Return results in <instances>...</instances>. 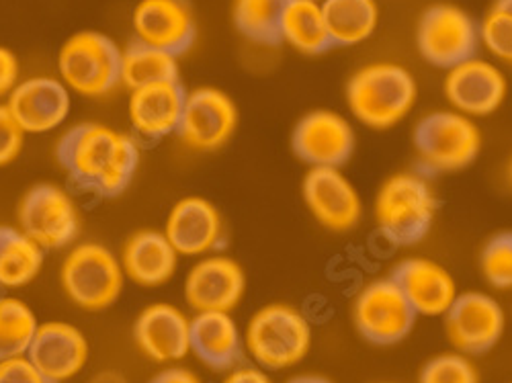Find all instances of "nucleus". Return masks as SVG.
Instances as JSON below:
<instances>
[{"label": "nucleus", "instance_id": "1", "mask_svg": "<svg viewBox=\"0 0 512 383\" xmlns=\"http://www.w3.org/2000/svg\"><path fill=\"white\" fill-rule=\"evenodd\" d=\"M66 175L99 197H117L134 181L140 166L138 142L97 121L76 123L56 144Z\"/></svg>", "mask_w": 512, "mask_h": 383}, {"label": "nucleus", "instance_id": "2", "mask_svg": "<svg viewBox=\"0 0 512 383\" xmlns=\"http://www.w3.org/2000/svg\"><path fill=\"white\" fill-rule=\"evenodd\" d=\"M418 101V84L410 70L396 62H373L347 82L351 115L369 130L386 132L402 123Z\"/></svg>", "mask_w": 512, "mask_h": 383}, {"label": "nucleus", "instance_id": "3", "mask_svg": "<svg viewBox=\"0 0 512 383\" xmlns=\"http://www.w3.org/2000/svg\"><path fill=\"white\" fill-rule=\"evenodd\" d=\"M437 197L431 183L416 173H396L383 181L373 201L379 234L398 248L418 244L431 232Z\"/></svg>", "mask_w": 512, "mask_h": 383}, {"label": "nucleus", "instance_id": "4", "mask_svg": "<svg viewBox=\"0 0 512 383\" xmlns=\"http://www.w3.org/2000/svg\"><path fill=\"white\" fill-rule=\"evenodd\" d=\"M244 347L265 371L291 369L312 349V324L289 304L263 306L246 324Z\"/></svg>", "mask_w": 512, "mask_h": 383}, {"label": "nucleus", "instance_id": "5", "mask_svg": "<svg viewBox=\"0 0 512 383\" xmlns=\"http://www.w3.org/2000/svg\"><path fill=\"white\" fill-rule=\"evenodd\" d=\"M123 283L121 261L99 242L72 246L60 267L64 295L84 312L109 310L121 297Z\"/></svg>", "mask_w": 512, "mask_h": 383}, {"label": "nucleus", "instance_id": "6", "mask_svg": "<svg viewBox=\"0 0 512 383\" xmlns=\"http://www.w3.org/2000/svg\"><path fill=\"white\" fill-rule=\"evenodd\" d=\"M414 150L429 173H457L474 164L482 152L476 119L459 111H431L414 127Z\"/></svg>", "mask_w": 512, "mask_h": 383}, {"label": "nucleus", "instance_id": "7", "mask_svg": "<svg viewBox=\"0 0 512 383\" xmlns=\"http://www.w3.org/2000/svg\"><path fill=\"white\" fill-rule=\"evenodd\" d=\"M58 78L74 95L105 97L121 82V50L105 33L78 31L58 52Z\"/></svg>", "mask_w": 512, "mask_h": 383}, {"label": "nucleus", "instance_id": "8", "mask_svg": "<svg viewBox=\"0 0 512 383\" xmlns=\"http://www.w3.org/2000/svg\"><path fill=\"white\" fill-rule=\"evenodd\" d=\"M418 314L400 285L392 279L367 283L353 302V324L363 340L375 347H392L414 330Z\"/></svg>", "mask_w": 512, "mask_h": 383}, {"label": "nucleus", "instance_id": "9", "mask_svg": "<svg viewBox=\"0 0 512 383\" xmlns=\"http://www.w3.org/2000/svg\"><path fill=\"white\" fill-rule=\"evenodd\" d=\"M480 25L455 5H433L416 27V46L431 66L451 70L476 58L480 48Z\"/></svg>", "mask_w": 512, "mask_h": 383}, {"label": "nucleus", "instance_id": "10", "mask_svg": "<svg viewBox=\"0 0 512 383\" xmlns=\"http://www.w3.org/2000/svg\"><path fill=\"white\" fill-rule=\"evenodd\" d=\"M17 224L44 250H60L76 240L80 214L68 191L52 183H39L19 201Z\"/></svg>", "mask_w": 512, "mask_h": 383}, {"label": "nucleus", "instance_id": "11", "mask_svg": "<svg viewBox=\"0 0 512 383\" xmlns=\"http://www.w3.org/2000/svg\"><path fill=\"white\" fill-rule=\"evenodd\" d=\"M506 328V314L496 297L484 291H463L443 316V330L457 353L467 357L494 349Z\"/></svg>", "mask_w": 512, "mask_h": 383}, {"label": "nucleus", "instance_id": "12", "mask_svg": "<svg viewBox=\"0 0 512 383\" xmlns=\"http://www.w3.org/2000/svg\"><path fill=\"white\" fill-rule=\"evenodd\" d=\"M355 144L351 121L330 109L306 113L291 134L293 154L310 168H340L351 160Z\"/></svg>", "mask_w": 512, "mask_h": 383}, {"label": "nucleus", "instance_id": "13", "mask_svg": "<svg viewBox=\"0 0 512 383\" xmlns=\"http://www.w3.org/2000/svg\"><path fill=\"white\" fill-rule=\"evenodd\" d=\"M238 127V107L220 89L201 87L187 93L179 138L195 152H216L224 148Z\"/></svg>", "mask_w": 512, "mask_h": 383}, {"label": "nucleus", "instance_id": "14", "mask_svg": "<svg viewBox=\"0 0 512 383\" xmlns=\"http://www.w3.org/2000/svg\"><path fill=\"white\" fill-rule=\"evenodd\" d=\"M302 197L312 218L330 232H351L363 218V199L340 168H310Z\"/></svg>", "mask_w": 512, "mask_h": 383}, {"label": "nucleus", "instance_id": "15", "mask_svg": "<svg viewBox=\"0 0 512 383\" xmlns=\"http://www.w3.org/2000/svg\"><path fill=\"white\" fill-rule=\"evenodd\" d=\"M443 91L453 111L482 119L502 107L508 95V80L496 64L476 56L447 70Z\"/></svg>", "mask_w": 512, "mask_h": 383}, {"label": "nucleus", "instance_id": "16", "mask_svg": "<svg viewBox=\"0 0 512 383\" xmlns=\"http://www.w3.org/2000/svg\"><path fill=\"white\" fill-rule=\"evenodd\" d=\"M246 275L226 254L201 257L185 277V302L197 312H232L244 297Z\"/></svg>", "mask_w": 512, "mask_h": 383}, {"label": "nucleus", "instance_id": "17", "mask_svg": "<svg viewBox=\"0 0 512 383\" xmlns=\"http://www.w3.org/2000/svg\"><path fill=\"white\" fill-rule=\"evenodd\" d=\"M164 234L181 257L201 259L224 242V220L211 201L191 195L179 199L168 211Z\"/></svg>", "mask_w": 512, "mask_h": 383}, {"label": "nucleus", "instance_id": "18", "mask_svg": "<svg viewBox=\"0 0 512 383\" xmlns=\"http://www.w3.org/2000/svg\"><path fill=\"white\" fill-rule=\"evenodd\" d=\"M136 41L181 56L197 37L195 17L185 0H140L132 15Z\"/></svg>", "mask_w": 512, "mask_h": 383}, {"label": "nucleus", "instance_id": "19", "mask_svg": "<svg viewBox=\"0 0 512 383\" xmlns=\"http://www.w3.org/2000/svg\"><path fill=\"white\" fill-rule=\"evenodd\" d=\"M7 107L25 134H50L68 119L72 97L60 78L33 76L17 84Z\"/></svg>", "mask_w": 512, "mask_h": 383}, {"label": "nucleus", "instance_id": "20", "mask_svg": "<svg viewBox=\"0 0 512 383\" xmlns=\"http://www.w3.org/2000/svg\"><path fill=\"white\" fill-rule=\"evenodd\" d=\"M140 353L154 363H177L191 353V318L173 304H150L134 322Z\"/></svg>", "mask_w": 512, "mask_h": 383}, {"label": "nucleus", "instance_id": "21", "mask_svg": "<svg viewBox=\"0 0 512 383\" xmlns=\"http://www.w3.org/2000/svg\"><path fill=\"white\" fill-rule=\"evenodd\" d=\"M89 340L68 322H44L29 347L31 363L54 383L76 377L89 363Z\"/></svg>", "mask_w": 512, "mask_h": 383}, {"label": "nucleus", "instance_id": "22", "mask_svg": "<svg viewBox=\"0 0 512 383\" xmlns=\"http://www.w3.org/2000/svg\"><path fill=\"white\" fill-rule=\"evenodd\" d=\"M418 316L443 318L457 300L459 289L447 267L426 257L404 259L392 273Z\"/></svg>", "mask_w": 512, "mask_h": 383}, {"label": "nucleus", "instance_id": "23", "mask_svg": "<svg viewBox=\"0 0 512 383\" xmlns=\"http://www.w3.org/2000/svg\"><path fill=\"white\" fill-rule=\"evenodd\" d=\"M185 101L187 93L179 80L150 84L130 93L127 117L140 136L160 140L179 132Z\"/></svg>", "mask_w": 512, "mask_h": 383}, {"label": "nucleus", "instance_id": "24", "mask_svg": "<svg viewBox=\"0 0 512 383\" xmlns=\"http://www.w3.org/2000/svg\"><path fill=\"white\" fill-rule=\"evenodd\" d=\"M177 248L164 232L138 230L125 240L121 248V267L125 279L140 287H160L175 277L179 267Z\"/></svg>", "mask_w": 512, "mask_h": 383}, {"label": "nucleus", "instance_id": "25", "mask_svg": "<svg viewBox=\"0 0 512 383\" xmlns=\"http://www.w3.org/2000/svg\"><path fill=\"white\" fill-rule=\"evenodd\" d=\"M242 345L244 336L230 312H197L191 318V353L209 369H234Z\"/></svg>", "mask_w": 512, "mask_h": 383}, {"label": "nucleus", "instance_id": "26", "mask_svg": "<svg viewBox=\"0 0 512 383\" xmlns=\"http://www.w3.org/2000/svg\"><path fill=\"white\" fill-rule=\"evenodd\" d=\"M281 41L306 56H320L332 48L318 0H287L281 19Z\"/></svg>", "mask_w": 512, "mask_h": 383}, {"label": "nucleus", "instance_id": "27", "mask_svg": "<svg viewBox=\"0 0 512 383\" xmlns=\"http://www.w3.org/2000/svg\"><path fill=\"white\" fill-rule=\"evenodd\" d=\"M320 5L332 46H359L379 25V7L375 0H322Z\"/></svg>", "mask_w": 512, "mask_h": 383}, {"label": "nucleus", "instance_id": "28", "mask_svg": "<svg viewBox=\"0 0 512 383\" xmlns=\"http://www.w3.org/2000/svg\"><path fill=\"white\" fill-rule=\"evenodd\" d=\"M44 248L19 228L0 226V289H21L44 269Z\"/></svg>", "mask_w": 512, "mask_h": 383}, {"label": "nucleus", "instance_id": "29", "mask_svg": "<svg viewBox=\"0 0 512 383\" xmlns=\"http://www.w3.org/2000/svg\"><path fill=\"white\" fill-rule=\"evenodd\" d=\"M173 80H179L177 56L146 46L142 41H134L121 50V84L130 89V93L150 84Z\"/></svg>", "mask_w": 512, "mask_h": 383}, {"label": "nucleus", "instance_id": "30", "mask_svg": "<svg viewBox=\"0 0 512 383\" xmlns=\"http://www.w3.org/2000/svg\"><path fill=\"white\" fill-rule=\"evenodd\" d=\"M287 0H234L236 29L263 46L281 44V19Z\"/></svg>", "mask_w": 512, "mask_h": 383}, {"label": "nucleus", "instance_id": "31", "mask_svg": "<svg viewBox=\"0 0 512 383\" xmlns=\"http://www.w3.org/2000/svg\"><path fill=\"white\" fill-rule=\"evenodd\" d=\"M39 320L19 297H0V361L25 357L37 334Z\"/></svg>", "mask_w": 512, "mask_h": 383}, {"label": "nucleus", "instance_id": "32", "mask_svg": "<svg viewBox=\"0 0 512 383\" xmlns=\"http://www.w3.org/2000/svg\"><path fill=\"white\" fill-rule=\"evenodd\" d=\"M480 41L496 60L512 64V0H494L480 23Z\"/></svg>", "mask_w": 512, "mask_h": 383}, {"label": "nucleus", "instance_id": "33", "mask_svg": "<svg viewBox=\"0 0 512 383\" xmlns=\"http://www.w3.org/2000/svg\"><path fill=\"white\" fill-rule=\"evenodd\" d=\"M480 273L498 291L512 289V230L494 234L480 252Z\"/></svg>", "mask_w": 512, "mask_h": 383}, {"label": "nucleus", "instance_id": "34", "mask_svg": "<svg viewBox=\"0 0 512 383\" xmlns=\"http://www.w3.org/2000/svg\"><path fill=\"white\" fill-rule=\"evenodd\" d=\"M418 383H480V373L467 355L441 353L424 363Z\"/></svg>", "mask_w": 512, "mask_h": 383}, {"label": "nucleus", "instance_id": "35", "mask_svg": "<svg viewBox=\"0 0 512 383\" xmlns=\"http://www.w3.org/2000/svg\"><path fill=\"white\" fill-rule=\"evenodd\" d=\"M25 136L7 103H0V168L13 164L21 156Z\"/></svg>", "mask_w": 512, "mask_h": 383}, {"label": "nucleus", "instance_id": "36", "mask_svg": "<svg viewBox=\"0 0 512 383\" xmlns=\"http://www.w3.org/2000/svg\"><path fill=\"white\" fill-rule=\"evenodd\" d=\"M0 383H54L41 373L31 359L25 357H13L0 361Z\"/></svg>", "mask_w": 512, "mask_h": 383}, {"label": "nucleus", "instance_id": "37", "mask_svg": "<svg viewBox=\"0 0 512 383\" xmlns=\"http://www.w3.org/2000/svg\"><path fill=\"white\" fill-rule=\"evenodd\" d=\"M21 66L17 56L0 46V99H9V95L17 89V84L21 82Z\"/></svg>", "mask_w": 512, "mask_h": 383}, {"label": "nucleus", "instance_id": "38", "mask_svg": "<svg viewBox=\"0 0 512 383\" xmlns=\"http://www.w3.org/2000/svg\"><path fill=\"white\" fill-rule=\"evenodd\" d=\"M222 383H273L263 367H236L224 377Z\"/></svg>", "mask_w": 512, "mask_h": 383}, {"label": "nucleus", "instance_id": "39", "mask_svg": "<svg viewBox=\"0 0 512 383\" xmlns=\"http://www.w3.org/2000/svg\"><path fill=\"white\" fill-rule=\"evenodd\" d=\"M150 383H203V381L185 367H168L160 371Z\"/></svg>", "mask_w": 512, "mask_h": 383}, {"label": "nucleus", "instance_id": "40", "mask_svg": "<svg viewBox=\"0 0 512 383\" xmlns=\"http://www.w3.org/2000/svg\"><path fill=\"white\" fill-rule=\"evenodd\" d=\"M89 383H127V379L117 371H99Z\"/></svg>", "mask_w": 512, "mask_h": 383}, {"label": "nucleus", "instance_id": "41", "mask_svg": "<svg viewBox=\"0 0 512 383\" xmlns=\"http://www.w3.org/2000/svg\"><path fill=\"white\" fill-rule=\"evenodd\" d=\"M287 383H332V381H330V379H326L324 375L304 373V375H295V377H291Z\"/></svg>", "mask_w": 512, "mask_h": 383}, {"label": "nucleus", "instance_id": "42", "mask_svg": "<svg viewBox=\"0 0 512 383\" xmlns=\"http://www.w3.org/2000/svg\"><path fill=\"white\" fill-rule=\"evenodd\" d=\"M508 179H510V185H512V160H510V166H508Z\"/></svg>", "mask_w": 512, "mask_h": 383}, {"label": "nucleus", "instance_id": "43", "mask_svg": "<svg viewBox=\"0 0 512 383\" xmlns=\"http://www.w3.org/2000/svg\"><path fill=\"white\" fill-rule=\"evenodd\" d=\"M318 3H320V0H318Z\"/></svg>", "mask_w": 512, "mask_h": 383}]
</instances>
